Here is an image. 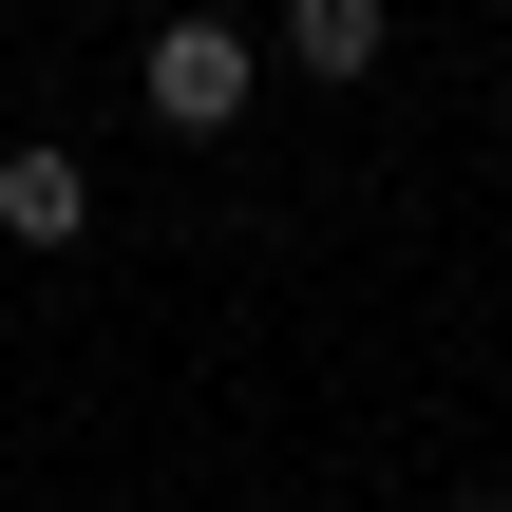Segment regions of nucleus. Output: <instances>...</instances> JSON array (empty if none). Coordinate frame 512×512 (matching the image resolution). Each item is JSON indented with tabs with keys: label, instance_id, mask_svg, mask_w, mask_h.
I'll return each mask as SVG.
<instances>
[{
	"label": "nucleus",
	"instance_id": "3",
	"mask_svg": "<svg viewBox=\"0 0 512 512\" xmlns=\"http://www.w3.org/2000/svg\"><path fill=\"white\" fill-rule=\"evenodd\" d=\"M285 76H380V0H285Z\"/></svg>",
	"mask_w": 512,
	"mask_h": 512
},
{
	"label": "nucleus",
	"instance_id": "1",
	"mask_svg": "<svg viewBox=\"0 0 512 512\" xmlns=\"http://www.w3.org/2000/svg\"><path fill=\"white\" fill-rule=\"evenodd\" d=\"M133 95H152V133H228V114L266 95V38L190 0V19H152V57H133Z\"/></svg>",
	"mask_w": 512,
	"mask_h": 512
},
{
	"label": "nucleus",
	"instance_id": "2",
	"mask_svg": "<svg viewBox=\"0 0 512 512\" xmlns=\"http://www.w3.org/2000/svg\"><path fill=\"white\" fill-rule=\"evenodd\" d=\"M0 228H19V247H76V228H95V171H76V152H0Z\"/></svg>",
	"mask_w": 512,
	"mask_h": 512
}]
</instances>
